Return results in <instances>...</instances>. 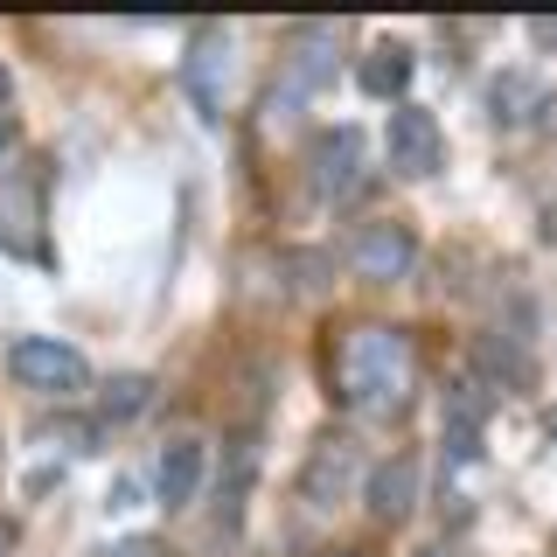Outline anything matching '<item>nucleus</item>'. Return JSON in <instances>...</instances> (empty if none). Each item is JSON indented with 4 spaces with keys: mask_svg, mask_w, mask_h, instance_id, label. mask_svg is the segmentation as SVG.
Segmentation results:
<instances>
[{
    "mask_svg": "<svg viewBox=\"0 0 557 557\" xmlns=\"http://www.w3.org/2000/svg\"><path fill=\"white\" fill-rule=\"evenodd\" d=\"M223 77H231V28L202 22L188 35V49H182V84H188V98H196L202 119L223 112Z\"/></svg>",
    "mask_w": 557,
    "mask_h": 557,
    "instance_id": "7ed1b4c3",
    "label": "nucleus"
},
{
    "mask_svg": "<svg viewBox=\"0 0 557 557\" xmlns=\"http://www.w3.org/2000/svg\"><path fill=\"white\" fill-rule=\"evenodd\" d=\"M487 104H495L502 126H522V119L544 104V91H536V77H495V91H487Z\"/></svg>",
    "mask_w": 557,
    "mask_h": 557,
    "instance_id": "ddd939ff",
    "label": "nucleus"
},
{
    "mask_svg": "<svg viewBox=\"0 0 557 557\" xmlns=\"http://www.w3.org/2000/svg\"><path fill=\"white\" fill-rule=\"evenodd\" d=\"M544 432H550V440H557V405H550V411H544Z\"/></svg>",
    "mask_w": 557,
    "mask_h": 557,
    "instance_id": "412c9836",
    "label": "nucleus"
},
{
    "mask_svg": "<svg viewBox=\"0 0 557 557\" xmlns=\"http://www.w3.org/2000/svg\"><path fill=\"white\" fill-rule=\"evenodd\" d=\"M383 147H391V168L397 174H432L446 161V139H440V119L425 104H397L391 126H383Z\"/></svg>",
    "mask_w": 557,
    "mask_h": 557,
    "instance_id": "423d86ee",
    "label": "nucleus"
},
{
    "mask_svg": "<svg viewBox=\"0 0 557 557\" xmlns=\"http://www.w3.org/2000/svg\"><path fill=\"white\" fill-rule=\"evenodd\" d=\"M286 84H293V91H321V84H335V28H321V22L293 28V42H286Z\"/></svg>",
    "mask_w": 557,
    "mask_h": 557,
    "instance_id": "1a4fd4ad",
    "label": "nucleus"
},
{
    "mask_svg": "<svg viewBox=\"0 0 557 557\" xmlns=\"http://www.w3.org/2000/svg\"><path fill=\"white\" fill-rule=\"evenodd\" d=\"M425 557H446V550H425Z\"/></svg>",
    "mask_w": 557,
    "mask_h": 557,
    "instance_id": "5701e85b",
    "label": "nucleus"
},
{
    "mask_svg": "<svg viewBox=\"0 0 557 557\" xmlns=\"http://www.w3.org/2000/svg\"><path fill=\"white\" fill-rule=\"evenodd\" d=\"M335 557H356V550H335Z\"/></svg>",
    "mask_w": 557,
    "mask_h": 557,
    "instance_id": "b1692460",
    "label": "nucleus"
},
{
    "mask_svg": "<svg viewBox=\"0 0 557 557\" xmlns=\"http://www.w3.org/2000/svg\"><path fill=\"white\" fill-rule=\"evenodd\" d=\"M474 356H481V370H495V376H509V383H530V356H522V348H509V342L487 335Z\"/></svg>",
    "mask_w": 557,
    "mask_h": 557,
    "instance_id": "2eb2a0df",
    "label": "nucleus"
},
{
    "mask_svg": "<svg viewBox=\"0 0 557 557\" xmlns=\"http://www.w3.org/2000/svg\"><path fill=\"white\" fill-rule=\"evenodd\" d=\"M348 265H356L362 278H376V286H391V278H405L418 265V237L411 223H362L356 237H348Z\"/></svg>",
    "mask_w": 557,
    "mask_h": 557,
    "instance_id": "20e7f679",
    "label": "nucleus"
},
{
    "mask_svg": "<svg viewBox=\"0 0 557 557\" xmlns=\"http://www.w3.org/2000/svg\"><path fill=\"white\" fill-rule=\"evenodd\" d=\"M14 550V522H0V557H8Z\"/></svg>",
    "mask_w": 557,
    "mask_h": 557,
    "instance_id": "aec40b11",
    "label": "nucleus"
},
{
    "mask_svg": "<svg viewBox=\"0 0 557 557\" xmlns=\"http://www.w3.org/2000/svg\"><path fill=\"white\" fill-rule=\"evenodd\" d=\"M307 174L327 202H348L362 188V133L356 126H327L321 139L307 147Z\"/></svg>",
    "mask_w": 557,
    "mask_h": 557,
    "instance_id": "39448f33",
    "label": "nucleus"
},
{
    "mask_svg": "<svg viewBox=\"0 0 557 557\" xmlns=\"http://www.w3.org/2000/svg\"><path fill=\"white\" fill-rule=\"evenodd\" d=\"M356 84H362L370 98H397V104H405V84H411V49H405V42H376L370 57H362Z\"/></svg>",
    "mask_w": 557,
    "mask_h": 557,
    "instance_id": "9b49d317",
    "label": "nucleus"
},
{
    "mask_svg": "<svg viewBox=\"0 0 557 557\" xmlns=\"http://www.w3.org/2000/svg\"><path fill=\"white\" fill-rule=\"evenodd\" d=\"M8 370H14V383H28V391H42V397H70V391L91 383V362L57 335H22L8 348Z\"/></svg>",
    "mask_w": 557,
    "mask_h": 557,
    "instance_id": "f03ea898",
    "label": "nucleus"
},
{
    "mask_svg": "<svg viewBox=\"0 0 557 557\" xmlns=\"http://www.w3.org/2000/svg\"><path fill=\"white\" fill-rule=\"evenodd\" d=\"M0 98H8V70H0Z\"/></svg>",
    "mask_w": 557,
    "mask_h": 557,
    "instance_id": "4be33fe9",
    "label": "nucleus"
},
{
    "mask_svg": "<svg viewBox=\"0 0 557 557\" xmlns=\"http://www.w3.org/2000/svg\"><path fill=\"white\" fill-rule=\"evenodd\" d=\"M446 453H453V460H474V453H481V432H460V425H446Z\"/></svg>",
    "mask_w": 557,
    "mask_h": 557,
    "instance_id": "f3484780",
    "label": "nucleus"
},
{
    "mask_svg": "<svg viewBox=\"0 0 557 557\" xmlns=\"http://www.w3.org/2000/svg\"><path fill=\"white\" fill-rule=\"evenodd\" d=\"M104 557H168V544H161V536H119Z\"/></svg>",
    "mask_w": 557,
    "mask_h": 557,
    "instance_id": "dca6fc26",
    "label": "nucleus"
},
{
    "mask_svg": "<svg viewBox=\"0 0 557 557\" xmlns=\"http://www.w3.org/2000/svg\"><path fill=\"white\" fill-rule=\"evenodd\" d=\"M356 474H362L356 446H348V440H321V446H313V460H307V474H300V495L313 502V509H335V502H348Z\"/></svg>",
    "mask_w": 557,
    "mask_h": 557,
    "instance_id": "0eeeda50",
    "label": "nucleus"
},
{
    "mask_svg": "<svg viewBox=\"0 0 557 557\" xmlns=\"http://www.w3.org/2000/svg\"><path fill=\"white\" fill-rule=\"evenodd\" d=\"M8 147H14V126H8V119H0V161H8Z\"/></svg>",
    "mask_w": 557,
    "mask_h": 557,
    "instance_id": "6ab92c4d",
    "label": "nucleus"
},
{
    "mask_svg": "<svg viewBox=\"0 0 557 557\" xmlns=\"http://www.w3.org/2000/svg\"><path fill=\"white\" fill-rule=\"evenodd\" d=\"M362 502H370L376 522H405V516L418 509V460H411V453H391L383 467H370Z\"/></svg>",
    "mask_w": 557,
    "mask_h": 557,
    "instance_id": "6e6552de",
    "label": "nucleus"
},
{
    "mask_svg": "<svg viewBox=\"0 0 557 557\" xmlns=\"http://www.w3.org/2000/svg\"><path fill=\"white\" fill-rule=\"evenodd\" d=\"M411 342L397 327H356L335 356V376H342V397L362 411H397L411 397Z\"/></svg>",
    "mask_w": 557,
    "mask_h": 557,
    "instance_id": "f257e3e1",
    "label": "nucleus"
},
{
    "mask_svg": "<svg viewBox=\"0 0 557 557\" xmlns=\"http://www.w3.org/2000/svg\"><path fill=\"white\" fill-rule=\"evenodd\" d=\"M446 425H460V432L487 425V383H474V376L453 383V391H446Z\"/></svg>",
    "mask_w": 557,
    "mask_h": 557,
    "instance_id": "4468645a",
    "label": "nucleus"
},
{
    "mask_svg": "<svg viewBox=\"0 0 557 557\" xmlns=\"http://www.w3.org/2000/svg\"><path fill=\"white\" fill-rule=\"evenodd\" d=\"M147 405H153V376H147V370L104 376V391H98V411H104V418H139Z\"/></svg>",
    "mask_w": 557,
    "mask_h": 557,
    "instance_id": "f8f14e48",
    "label": "nucleus"
},
{
    "mask_svg": "<svg viewBox=\"0 0 557 557\" xmlns=\"http://www.w3.org/2000/svg\"><path fill=\"white\" fill-rule=\"evenodd\" d=\"M202 467H209V446L202 440H168V453H161V502L168 509H188V502L202 495Z\"/></svg>",
    "mask_w": 557,
    "mask_h": 557,
    "instance_id": "9d476101",
    "label": "nucleus"
},
{
    "mask_svg": "<svg viewBox=\"0 0 557 557\" xmlns=\"http://www.w3.org/2000/svg\"><path fill=\"white\" fill-rule=\"evenodd\" d=\"M530 35H536L544 49H557V22H550V14H544V22H530Z\"/></svg>",
    "mask_w": 557,
    "mask_h": 557,
    "instance_id": "a211bd4d",
    "label": "nucleus"
}]
</instances>
